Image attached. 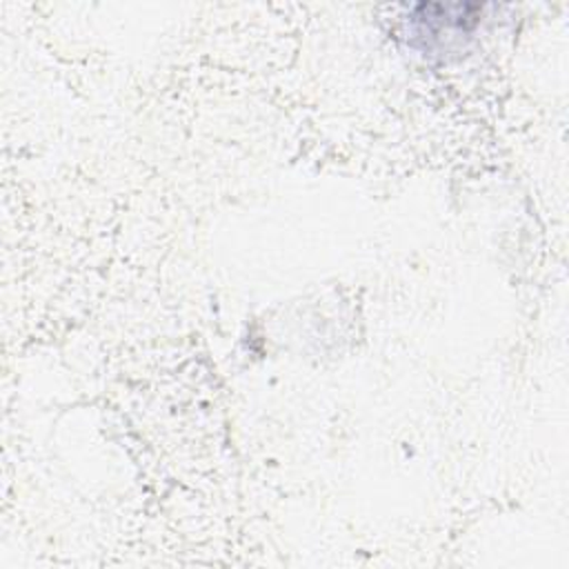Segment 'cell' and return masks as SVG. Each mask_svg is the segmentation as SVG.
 <instances>
[{"label":"cell","instance_id":"1","mask_svg":"<svg viewBox=\"0 0 569 569\" xmlns=\"http://www.w3.org/2000/svg\"><path fill=\"white\" fill-rule=\"evenodd\" d=\"M485 4H418L413 7L409 22L411 42L433 51L442 49V36H447V49L451 40L469 36L471 29L482 20Z\"/></svg>","mask_w":569,"mask_h":569}]
</instances>
